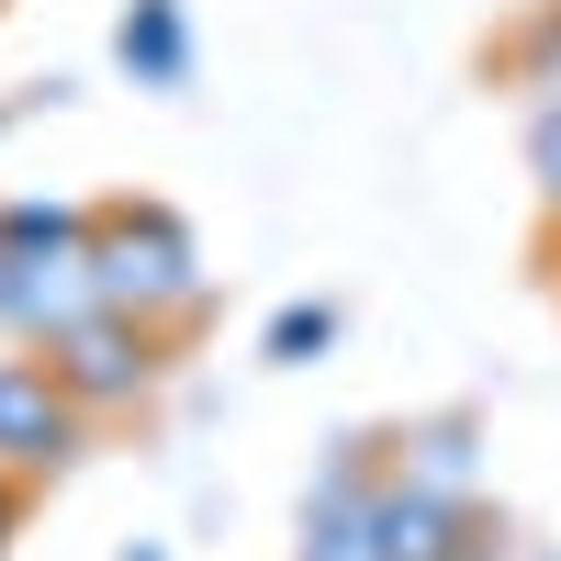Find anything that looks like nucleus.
Instances as JSON below:
<instances>
[{
	"label": "nucleus",
	"mask_w": 561,
	"mask_h": 561,
	"mask_svg": "<svg viewBox=\"0 0 561 561\" xmlns=\"http://www.w3.org/2000/svg\"><path fill=\"white\" fill-rule=\"evenodd\" d=\"M393 449H404L393 472H404L415 494H449V505H472V483H483V427H472V415H427V427H404Z\"/></svg>",
	"instance_id": "obj_6"
},
{
	"label": "nucleus",
	"mask_w": 561,
	"mask_h": 561,
	"mask_svg": "<svg viewBox=\"0 0 561 561\" xmlns=\"http://www.w3.org/2000/svg\"><path fill=\"white\" fill-rule=\"evenodd\" d=\"M293 561H382V472H370V449L325 460V483L304 494V550Z\"/></svg>",
	"instance_id": "obj_4"
},
{
	"label": "nucleus",
	"mask_w": 561,
	"mask_h": 561,
	"mask_svg": "<svg viewBox=\"0 0 561 561\" xmlns=\"http://www.w3.org/2000/svg\"><path fill=\"white\" fill-rule=\"evenodd\" d=\"M113 57L135 68V90H180L192 79V12H180V0H124Z\"/></svg>",
	"instance_id": "obj_7"
},
{
	"label": "nucleus",
	"mask_w": 561,
	"mask_h": 561,
	"mask_svg": "<svg viewBox=\"0 0 561 561\" xmlns=\"http://www.w3.org/2000/svg\"><path fill=\"white\" fill-rule=\"evenodd\" d=\"M0 248L34 259V248H90V214L79 203H0Z\"/></svg>",
	"instance_id": "obj_9"
},
{
	"label": "nucleus",
	"mask_w": 561,
	"mask_h": 561,
	"mask_svg": "<svg viewBox=\"0 0 561 561\" xmlns=\"http://www.w3.org/2000/svg\"><path fill=\"white\" fill-rule=\"evenodd\" d=\"M259 348H270L280 370H304V359H325V348H337V304H280Z\"/></svg>",
	"instance_id": "obj_10"
},
{
	"label": "nucleus",
	"mask_w": 561,
	"mask_h": 561,
	"mask_svg": "<svg viewBox=\"0 0 561 561\" xmlns=\"http://www.w3.org/2000/svg\"><path fill=\"white\" fill-rule=\"evenodd\" d=\"M505 68H517V90H528V102H561V0H539V12L517 23Z\"/></svg>",
	"instance_id": "obj_8"
},
{
	"label": "nucleus",
	"mask_w": 561,
	"mask_h": 561,
	"mask_svg": "<svg viewBox=\"0 0 561 561\" xmlns=\"http://www.w3.org/2000/svg\"><path fill=\"white\" fill-rule=\"evenodd\" d=\"M124 561H169V550H124Z\"/></svg>",
	"instance_id": "obj_13"
},
{
	"label": "nucleus",
	"mask_w": 561,
	"mask_h": 561,
	"mask_svg": "<svg viewBox=\"0 0 561 561\" xmlns=\"http://www.w3.org/2000/svg\"><path fill=\"white\" fill-rule=\"evenodd\" d=\"M90 280H102L113 314H147V325H203V304H214L203 248L169 203H102L90 214Z\"/></svg>",
	"instance_id": "obj_1"
},
{
	"label": "nucleus",
	"mask_w": 561,
	"mask_h": 561,
	"mask_svg": "<svg viewBox=\"0 0 561 561\" xmlns=\"http://www.w3.org/2000/svg\"><path fill=\"white\" fill-rule=\"evenodd\" d=\"M12 528H23V483L0 472V550H12Z\"/></svg>",
	"instance_id": "obj_12"
},
{
	"label": "nucleus",
	"mask_w": 561,
	"mask_h": 561,
	"mask_svg": "<svg viewBox=\"0 0 561 561\" xmlns=\"http://www.w3.org/2000/svg\"><path fill=\"white\" fill-rule=\"evenodd\" d=\"M79 438H90V404L45 370V348H34V359H0V472H12V483H45V472H68V460H79Z\"/></svg>",
	"instance_id": "obj_3"
},
{
	"label": "nucleus",
	"mask_w": 561,
	"mask_h": 561,
	"mask_svg": "<svg viewBox=\"0 0 561 561\" xmlns=\"http://www.w3.org/2000/svg\"><path fill=\"white\" fill-rule=\"evenodd\" d=\"M472 539H483V505L415 494L404 472H382V561H460Z\"/></svg>",
	"instance_id": "obj_5"
},
{
	"label": "nucleus",
	"mask_w": 561,
	"mask_h": 561,
	"mask_svg": "<svg viewBox=\"0 0 561 561\" xmlns=\"http://www.w3.org/2000/svg\"><path fill=\"white\" fill-rule=\"evenodd\" d=\"M528 180H539V203H550V225H561V102L528 113Z\"/></svg>",
	"instance_id": "obj_11"
},
{
	"label": "nucleus",
	"mask_w": 561,
	"mask_h": 561,
	"mask_svg": "<svg viewBox=\"0 0 561 561\" xmlns=\"http://www.w3.org/2000/svg\"><path fill=\"white\" fill-rule=\"evenodd\" d=\"M45 370L90 404V415H124V404H147L158 393V370H169V337L147 314H113V304H90L79 325H57L45 337Z\"/></svg>",
	"instance_id": "obj_2"
}]
</instances>
